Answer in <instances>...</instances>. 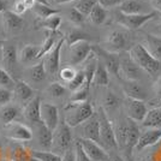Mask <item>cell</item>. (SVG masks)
Here are the masks:
<instances>
[{
	"label": "cell",
	"mask_w": 161,
	"mask_h": 161,
	"mask_svg": "<svg viewBox=\"0 0 161 161\" xmlns=\"http://www.w3.org/2000/svg\"><path fill=\"white\" fill-rule=\"evenodd\" d=\"M93 114H94V108L88 101L80 103L70 102V105H67L65 108L64 121L70 128H75L88 120Z\"/></svg>",
	"instance_id": "1"
},
{
	"label": "cell",
	"mask_w": 161,
	"mask_h": 161,
	"mask_svg": "<svg viewBox=\"0 0 161 161\" xmlns=\"http://www.w3.org/2000/svg\"><path fill=\"white\" fill-rule=\"evenodd\" d=\"M129 57L140 69L152 75L156 74L161 67V61L153 58L141 43H136L129 49Z\"/></svg>",
	"instance_id": "2"
},
{
	"label": "cell",
	"mask_w": 161,
	"mask_h": 161,
	"mask_svg": "<svg viewBox=\"0 0 161 161\" xmlns=\"http://www.w3.org/2000/svg\"><path fill=\"white\" fill-rule=\"evenodd\" d=\"M99 125H100V146L106 152H117L119 148L115 141V135H114V128L112 123L107 117V113L103 111V108H99Z\"/></svg>",
	"instance_id": "3"
},
{
	"label": "cell",
	"mask_w": 161,
	"mask_h": 161,
	"mask_svg": "<svg viewBox=\"0 0 161 161\" xmlns=\"http://www.w3.org/2000/svg\"><path fill=\"white\" fill-rule=\"evenodd\" d=\"M71 143H72V132H71V128L67 125L65 121L63 120L58 126L55 128L53 131V142H52V149L57 153L58 152H66L67 149L71 148Z\"/></svg>",
	"instance_id": "4"
},
{
	"label": "cell",
	"mask_w": 161,
	"mask_h": 161,
	"mask_svg": "<svg viewBox=\"0 0 161 161\" xmlns=\"http://www.w3.org/2000/svg\"><path fill=\"white\" fill-rule=\"evenodd\" d=\"M156 11H152L149 14H125L118 11L115 20L118 24L124 27L128 30H136L142 28L147 22L154 19L156 17Z\"/></svg>",
	"instance_id": "5"
},
{
	"label": "cell",
	"mask_w": 161,
	"mask_h": 161,
	"mask_svg": "<svg viewBox=\"0 0 161 161\" xmlns=\"http://www.w3.org/2000/svg\"><path fill=\"white\" fill-rule=\"evenodd\" d=\"M131 45V35L125 30H113L106 40V51L111 53H119L129 49Z\"/></svg>",
	"instance_id": "6"
},
{
	"label": "cell",
	"mask_w": 161,
	"mask_h": 161,
	"mask_svg": "<svg viewBox=\"0 0 161 161\" xmlns=\"http://www.w3.org/2000/svg\"><path fill=\"white\" fill-rule=\"evenodd\" d=\"M64 43H65L64 37H60L55 42L53 48L41 58V60L43 61V65H45L47 74L55 75L59 71V67H60V53Z\"/></svg>",
	"instance_id": "7"
},
{
	"label": "cell",
	"mask_w": 161,
	"mask_h": 161,
	"mask_svg": "<svg viewBox=\"0 0 161 161\" xmlns=\"http://www.w3.org/2000/svg\"><path fill=\"white\" fill-rule=\"evenodd\" d=\"M92 53H93V45L89 41H80L70 46L69 63L71 65H80L84 60H87Z\"/></svg>",
	"instance_id": "8"
},
{
	"label": "cell",
	"mask_w": 161,
	"mask_h": 161,
	"mask_svg": "<svg viewBox=\"0 0 161 161\" xmlns=\"http://www.w3.org/2000/svg\"><path fill=\"white\" fill-rule=\"evenodd\" d=\"M5 126H6L5 128L6 137L12 140V141L28 142L33 140V130L22 123L14 121V123L5 125Z\"/></svg>",
	"instance_id": "9"
},
{
	"label": "cell",
	"mask_w": 161,
	"mask_h": 161,
	"mask_svg": "<svg viewBox=\"0 0 161 161\" xmlns=\"http://www.w3.org/2000/svg\"><path fill=\"white\" fill-rule=\"evenodd\" d=\"M93 53L96 55L97 59L103 63L109 74L119 76V58L117 57V54L111 53L99 46H93Z\"/></svg>",
	"instance_id": "10"
},
{
	"label": "cell",
	"mask_w": 161,
	"mask_h": 161,
	"mask_svg": "<svg viewBox=\"0 0 161 161\" xmlns=\"http://www.w3.org/2000/svg\"><path fill=\"white\" fill-rule=\"evenodd\" d=\"M77 141L80 143V146L83 148V150L86 152V154L93 161H109V154L101 147L99 143L90 141V140L82 138V137L78 138Z\"/></svg>",
	"instance_id": "11"
},
{
	"label": "cell",
	"mask_w": 161,
	"mask_h": 161,
	"mask_svg": "<svg viewBox=\"0 0 161 161\" xmlns=\"http://www.w3.org/2000/svg\"><path fill=\"white\" fill-rule=\"evenodd\" d=\"M125 109H126V114L128 118L131 120L136 121H142L146 113L148 112V108L146 106V102L142 100H136V99H130L126 97L125 100Z\"/></svg>",
	"instance_id": "12"
},
{
	"label": "cell",
	"mask_w": 161,
	"mask_h": 161,
	"mask_svg": "<svg viewBox=\"0 0 161 161\" xmlns=\"http://www.w3.org/2000/svg\"><path fill=\"white\" fill-rule=\"evenodd\" d=\"M41 121L52 131L59 124V109L55 105L41 102Z\"/></svg>",
	"instance_id": "13"
},
{
	"label": "cell",
	"mask_w": 161,
	"mask_h": 161,
	"mask_svg": "<svg viewBox=\"0 0 161 161\" xmlns=\"http://www.w3.org/2000/svg\"><path fill=\"white\" fill-rule=\"evenodd\" d=\"M23 25H24V20L22 16L14 14L10 10L3 12V27L6 34L14 35V34L19 33L23 29Z\"/></svg>",
	"instance_id": "14"
},
{
	"label": "cell",
	"mask_w": 161,
	"mask_h": 161,
	"mask_svg": "<svg viewBox=\"0 0 161 161\" xmlns=\"http://www.w3.org/2000/svg\"><path fill=\"white\" fill-rule=\"evenodd\" d=\"M161 141V129H148L144 132H141L138 141L135 146L134 150L141 152L148 147L155 146L158 142Z\"/></svg>",
	"instance_id": "15"
},
{
	"label": "cell",
	"mask_w": 161,
	"mask_h": 161,
	"mask_svg": "<svg viewBox=\"0 0 161 161\" xmlns=\"http://www.w3.org/2000/svg\"><path fill=\"white\" fill-rule=\"evenodd\" d=\"M140 135H141V131L138 129L137 123L126 118V137H125V144H124L126 155L129 156L132 155V150L135 149V146L138 141Z\"/></svg>",
	"instance_id": "16"
},
{
	"label": "cell",
	"mask_w": 161,
	"mask_h": 161,
	"mask_svg": "<svg viewBox=\"0 0 161 161\" xmlns=\"http://www.w3.org/2000/svg\"><path fill=\"white\" fill-rule=\"evenodd\" d=\"M82 138L90 140L100 144V125H99V118L96 114H93L88 120L83 123Z\"/></svg>",
	"instance_id": "17"
},
{
	"label": "cell",
	"mask_w": 161,
	"mask_h": 161,
	"mask_svg": "<svg viewBox=\"0 0 161 161\" xmlns=\"http://www.w3.org/2000/svg\"><path fill=\"white\" fill-rule=\"evenodd\" d=\"M141 45L153 58L161 61V37L153 34H146L142 39Z\"/></svg>",
	"instance_id": "18"
},
{
	"label": "cell",
	"mask_w": 161,
	"mask_h": 161,
	"mask_svg": "<svg viewBox=\"0 0 161 161\" xmlns=\"http://www.w3.org/2000/svg\"><path fill=\"white\" fill-rule=\"evenodd\" d=\"M119 75L124 77V80H137L140 78V67L129 58L119 59Z\"/></svg>",
	"instance_id": "19"
},
{
	"label": "cell",
	"mask_w": 161,
	"mask_h": 161,
	"mask_svg": "<svg viewBox=\"0 0 161 161\" xmlns=\"http://www.w3.org/2000/svg\"><path fill=\"white\" fill-rule=\"evenodd\" d=\"M25 119L33 124H37L41 121V99L39 96H34L27 103L23 111Z\"/></svg>",
	"instance_id": "20"
},
{
	"label": "cell",
	"mask_w": 161,
	"mask_h": 161,
	"mask_svg": "<svg viewBox=\"0 0 161 161\" xmlns=\"http://www.w3.org/2000/svg\"><path fill=\"white\" fill-rule=\"evenodd\" d=\"M123 90L126 97L130 99H136V100L144 101L146 99V92L142 88V86L137 80H124L123 82Z\"/></svg>",
	"instance_id": "21"
},
{
	"label": "cell",
	"mask_w": 161,
	"mask_h": 161,
	"mask_svg": "<svg viewBox=\"0 0 161 161\" xmlns=\"http://www.w3.org/2000/svg\"><path fill=\"white\" fill-rule=\"evenodd\" d=\"M3 63L7 67H14L18 60L17 48L12 42H1V58Z\"/></svg>",
	"instance_id": "22"
},
{
	"label": "cell",
	"mask_w": 161,
	"mask_h": 161,
	"mask_svg": "<svg viewBox=\"0 0 161 161\" xmlns=\"http://www.w3.org/2000/svg\"><path fill=\"white\" fill-rule=\"evenodd\" d=\"M14 94L19 102L28 103L34 97V90L24 80H17V82H14Z\"/></svg>",
	"instance_id": "23"
},
{
	"label": "cell",
	"mask_w": 161,
	"mask_h": 161,
	"mask_svg": "<svg viewBox=\"0 0 161 161\" xmlns=\"http://www.w3.org/2000/svg\"><path fill=\"white\" fill-rule=\"evenodd\" d=\"M37 142L43 150H49L53 142V131L48 129L42 121L37 123Z\"/></svg>",
	"instance_id": "24"
},
{
	"label": "cell",
	"mask_w": 161,
	"mask_h": 161,
	"mask_svg": "<svg viewBox=\"0 0 161 161\" xmlns=\"http://www.w3.org/2000/svg\"><path fill=\"white\" fill-rule=\"evenodd\" d=\"M19 107L14 103H7L0 107V121L4 123V125H8L16 120V118L19 115Z\"/></svg>",
	"instance_id": "25"
},
{
	"label": "cell",
	"mask_w": 161,
	"mask_h": 161,
	"mask_svg": "<svg viewBox=\"0 0 161 161\" xmlns=\"http://www.w3.org/2000/svg\"><path fill=\"white\" fill-rule=\"evenodd\" d=\"M119 12L125 14H144L146 4L142 0H125L119 5Z\"/></svg>",
	"instance_id": "26"
},
{
	"label": "cell",
	"mask_w": 161,
	"mask_h": 161,
	"mask_svg": "<svg viewBox=\"0 0 161 161\" xmlns=\"http://www.w3.org/2000/svg\"><path fill=\"white\" fill-rule=\"evenodd\" d=\"M142 125L147 129H161V108L149 109L142 120Z\"/></svg>",
	"instance_id": "27"
},
{
	"label": "cell",
	"mask_w": 161,
	"mask_h": 161,
	"mask_svg": "<svg viewBox=\"0 0 161 161\" xmlns=\"http://www.w3.org/2000/svg\"><path fill=\"white\" fill-rule=\"evenodd\" d=\"M107 8L102 7L99 3H96L88 16H89V20L94 25H102L107 19Z\"/></svg>",
	"instance_id": "28"
},
{
	"label": "cell",
	"mask_w": 161,
	"mask_h": 161,
	"mask_svg": "<svg viewBox=\"0 0 161 161\" xmlns=\"http://www.w3.org/2000/svg\"><path fill=\"white\" fill-rule=\"evenodd\" d=\"M40 53V46L37 45H27L22 48L19 53V60L23 64H29L30 61L36 60Z\"/></svg>",
	"instance_id": "29"
},
{
	"label": "cell",
	"mask_w": 161,
	"mask_h": 161,
	"mask_svg": "<svg viewBox=\"0 0 161 161\" xmlns=\"http://www.w3.org/2000/svg\"><path fill=\"white\" fill-rule=\"evenodd\" d=\"M108 75H109V72L107 71L106 66L103 65V63L100 59H97L93 83L97 84V86H107L108 83H109V76Z\"/></svg>",
	"instance_id": "30"
},
{
	"label": "cell",
	"mask_w": 161,
	"mask_h": 161,
	"mask_svg": "<svg viewBox=\"0 0 161 161\" xmlns=\"http://www.w3.org/2000/svg\"><path fill=\"white\" fill-rule=\"evenodd\" d=\"M31 10L35 12V14H36L37 17H40L41 19H46V18L51 17V16H54V14H59V10L54 8V7H52L51 5L37 4V3L34 4V6L31 7Z\"/></svg>",
	"instance_id": "31"
},
{
	"label": "cell",
	"mask_w": 161,
	"mask_h": 161,
	"mask_svg": "<svg viewBox=\"0 0 161 161\" xmlns=\"http://www.w3.org/2000/svg\"><path fill=\"white\" fill-rule=\"evenodd\" d=\"M64 40L67 43V46L70 47V46H72V45L80 42V41H89L92 39H90V36L87 33L82 31L80 29H72V30H70L67 33V35L64 37Z\"/></svg>",
	"instance_id": "32"
},
{
	"label": "cell",
	"mask_w": 161,
	"mask_h": 161,
	"mask_svg": "<svg viewBox=\"0 0 161 161\" xmlns=\"http://www.w3.org/2000/svg\"><path fill=\"white\" fill-rule=\"evenodd\" d=\"M31 158L36 161H61V156L49 150H31Z\"/></svg>",
	"instance_id": "33"
},
{
	"label": "cell",
	"mask_w": 161,
	"mask_h": 161,
	"mask_svg": "<svg viewBox=\"0 0 161 161\" xmlns=\"http://www.w3.org/2000/svg\"><path fill=\"white\" fill-rule=\"evenodd\" d=\"M29 74H30V78L34 82H42L46 78V76H47L46 69H45V65H43V61L40 60L37 64L33 65L29 69Z\"/></svg>",
	"instance_id": "34"
},
{
	"label": "cell",
	"mask_w": 161,
	"mask_h": 161,
	"mask_svg": "<svg viewBox=\"0 0 161 161\" xmlns=\"http://www.w3.org/2000/svg\"><path fill=\"white\" fill-rule=\"evenodd\" d=\"M96 64H97V58H96V55L94 53H92L90 60L88 61L84 70H83V74H84V77H86V84H88V86H90L93 83L95 70H96Z\"/></svg>",
	"instance_id": "35"
},
{
	"label": "cell",
	"mask_w": 161,
	"mask_h": 161,
	"mask_svg": "<svg viewBox=\"0 0 161 161\" xmlns=\"http://www.w3.org/2000/svg\"><path fill=\"white\" fill-rule=\"evenodd\" d=\"M119 97L114 94L113 92H107V94L105 95L103 97V111L107 113V112H111V111H114L119 107Z\"/></svg>",
	"instance_id": "36"
},
{
	"label": "cell",
	"mask_w": 161,
	"mask_h": 161,
	"mask_svg": "<svg viewBox=\"0 0 161 161\" xmlns=\"http://www.w3.org/2000/svg\"><path fill=\"white\" fill-rule=\"evenodd\" d=\"M89 89H90V86H88V84L84 83V86H82L80 89H77L76 92H72V95L70 97V102L80 103V102H86V101H88Z\"/></svg>",
	"instance_id": "37"
},
{
	"label": "cell",
	"mask_w": 161,
	"mask_h": 161,
	"mask_svg": "<svg viewBox=\"0 0 161 161\" xmlns=\"http://www.w3.org/2000/svg\"><path fill=\"white\" fill-rule=\"evenodd\" d=\"M43 28H46L47 30L52 31V33H55L61 24V17L59 14H54V16H51L46 19H42V22L40 23Z\"/></svg>",
	"instance_id": "38"
},
{
	"label": "cell",
	"mask_w": 161,
	"mask_h": 161,
	"mask_svg": "<svg viewBox=\"0 0 161 161\" xmlns=\"http://www.w3.org/2000/svg\"><path fill=\"white\" fill-rule=\"evenodd\" d=\"M96 3H97V0H76L74 7L77 11H80L84 17H87Z\"/></svg>",
	"instance_id": "39"
},
{
	"label": "cell",
	"mask_w": 161,
	"mask_h": 161,
	"mask_svg": "<svg viewBox=\"0 0 161 161\" xmlns=\"http://www.w3.org/2000/svg\"><path fill=\"white\" fill-rule=\"evenodd\" d=\"M84 83H86V77H84L83 71H77L74 78L70 80V82H67L66 88L69 90H71V92H76L82 86H84Z\"/></svg>",
	"instance_id": "40"
},
{
	"label": "cell",
	"mask_w": 161,
	"mask_h": 161,
	"mask_svg": "<svg viewBox=\"0 0 161 161\" xmlns=\"http://www.w3.org/2000/svg\"><path fill=\"white\" fill-rule=\"evenodd\" d=\"M67 88L65 86H63L59 82H53L49 84V87L47 88V93L52 97H61L66 94Z\"/></svg>",
	"instance_id": "41"
},
{
	"label": "cell",
	"mask_w": 161,
	"mask_h": 161,
	"mask_svg": "<svg viewBox=\"0 0 161 161\" xmlns=\"http://www.w3.org/2000/svg\"><path fill=\"white\" fill-rule=\"evenodd\" d=\"M51 33H52V31H51ZM57 41L58 40L54 37V33H52V35L47 36V37L45 39V41H43V43L40 46V53H39V55H37V59H41L45 54L48 53V52L53 48V46L55 45Z\"/></svg>",
	"instance_id": "42"
},
{
	"label": "cell",
	"mask_w": 161,
	"mask_h": 161,
	"mask_svg": "<svg viewBox=\"0 0 161 161\" xmlns=\"http://www.w3.org/2000/svg\"><path fill=\"white\" fill-rule=\"evenodd\" d=\"M14 87V78L10 76L5 69L0 67V88H5V89H10L12 90Z\"/></svg>",
	"instance_id": "43"
},
{
	"label": "cell",
	"mask_w": 161,
	"mask_h": 161,
	"mask_svg": "<svg viewBox=\"0 0 161 161\" xmlns=\"http://www.w3.org/2000/svg\"><path fill=\"white\" fill-rule=\"evenodd\" d=\"M67 17H69V20L71 23H74L75 25H82L84 23V20H86V17L80 14V11H77L75 7L69 10Z\"/></svg>",
	"instance_id": "44"
},
{
	"label": "cell",
	"mask_w": 161,
	"mask_h": 161,
	"mask_svg": "<svg viewBox=\"0 0 161 161\" xmlns=\"http://www.w3.org/2000/svg\"><path fill=\"white\" fill-rule=\"evenodd\" d=\"M75 156H76V161H93L83 150V148L80 146V143L78 141H76L75 143Z\"/></svg>",
	"instance_id": "45"
},
{
	"label": "cell",
	"mask_w": 161,
	"mask_h": 161,
	"mask_svg": "<svg viewBox=\"0 0 161 161\" xmlns=\"http://www.w3.org/2000/svg\"><path fill=\"white\" fill-rule=\"evenodd\" d=\"M76 70H75L74 67H64V69H61L59 75H60V78L63 80H65V82H70V80H72L75 77V75H76Z\"/></svg>",
	"instance_id": "46"
},
{
	"label": "cell",
	"mask_w": 161,
	"mask_h": 161,
	"mask_svg": "<svg viewBox=\"0 0 161 161\" xmlns=\"http://www.w3.org/2000/svg\"><path fill=\"white\" fill-rule=\"evenodd\" d=\"M12 90L5 89V88H0V106H4L10 103V101L12 99Z\"/></svg>",
	"instance_id": "47"
},
{
	"label": "cell",
	"mask_w": 161,
	"mask_h": 161,
	"mask_svg": "<svg viewBox=\"0 0 161 161\" xmlns=\"http://www.w3.org/2000/svg\"><path fill=\"white\" fill-rule=\"evenodd\" d=\"M124 1H125V0H97V3H99L102 7H105V8L119 6Z\"/></svg>",
	"instance_id": "48"
},
{
	"label": "cell",
	"mask_w": 161,
	"mask_h": 161,
	"mask_svg": "<svg viewBox=\"0 0 161 161\" xmlns=\"http://www.w3.org/2000/svg\"><path fill=\"white\" fill-rule=\"evenodd\" d=\"M14 14H18V16H23V14H25V11H27V8L25 6L23 5V3L20 1V0H16L14 4V6H12V10H11Z\"/></svg>",
	"instance_id": "49"
},
{
	"label": "cell",
	"mask_w": 161,
	"mask_h": 161,
	"mask_svg": "<svg viewBox=\"0 0 161 161\" xmlns=\"http://www.w3.org/2000/svg\"><path fill=\"white\" fill-rule=\"evenodd\" d=\"M61 161H76V156H75V150L72 148L67 149L66 152L63 153L61 156Z\"/></svg>",
	"instance_id": "50"
},
{
	"label": "cell",
	"mask_w": 161,
	"mask_h": 161,
	"mask_svg": "<svg viewBox=\"0 0 161 161\" xmlns=\"http://www.w3.org/2000/svg\"><path fill=\"white\" fill-rule=\"evenodd\" d=\"M150 5L154 10L161 14V0H150Z\"/></svg>",
	"instance_id": "51"
},
{
	"label": "cell",
	"mask_w": 161,
	"mask_h": 161,
	"mask_svg": "<svg viewBox=\"0 0 161 161\" xmlns=\"http://www.w3.org/2000/svg\"><path fill=\"white\" fill-rule=\"evenodd\" d=\"M154 89H155V93H156V95H158L159 97H161V77H159V80L155 82Z\"/></svg>",
	"instance_id": "52"
},
{
	"label": "cell",
	"mask_w": 161,
	"mask_h": 161,
	"mask_svg": "<svg viewBox=\"0 0 161 161\" xmlns=\"http://www.w3.org/2000/svg\"><path fill=\"white\" fill-rule=\"evenodd\" d=\"M109 161H126L121 155L117 154V153H112L109 154Z\"/></svg>",
	"instance_id": "53"
},
{
	"label": "cell",
	"mask_w": 161,
	"mask_h": 161,
	"mask_svg": "<svg viewBox=\"0 0 161 161\" xmlns=\"http://www.w3.org/2000/svg\"><path fill=\"white\" fill-rule=\"evenodd\" d=\"M20 1L23 3V5L25 6V8H27V10L31 8V7L34 6V4H35V1H34V0H20Z\"/></svg>",
	"instance_id": "54"
},
{
	"label": "cell",
	"mask_w": 161,
	"mask_h": 161,
	"mask_svg": "<svg viewBox=\"0 0 161 161\" xmlns=\"http://www.w3.org/2000/svg\"><path fill=\"white\" fill-rule=\"evenodd\" d=\"M152 34H153V35H155V36H159V37H161V22L154 28V29H153Z\"/></svg>",
	"instance_id": "55"
},
{
	"label": "cell",
	"mask_w": 161,
	"mask_h": 161,
	"mask_svg": "<svg viewBox=\"0 0 161 161\" xmlns=\"http://www.w3.org/2000/svg\"><path fill=\"white\" fill-rule=\"evenodd\" d=\"M7 10V1L6 0H0V14Z\"/></svg>",
	"instance_id": "56"
},
{
	"label": "cell",
	"mask_w": 161,
	"mask_h": 161,
	"mask_svg": "<svg viewBox=\"0 0 161 161\" xmlns=\"http://www.w3.org/2000/svg\"><path fill=\"white\" fill-rule=\"evenodd\" d=\"M71 1H76V0H53L54 4H58V5H61V4H67V3H71Z\"/></svg>",
	"instance_id": "57"
},
{
	"label": "cell",
	"mask_w": 161,
	"mask_h": 161,
	"mask_svg": "<svg viewBox=\"0 0 161 161\" xmlns=\"http://www.w3.org/2000/svg\"><path fill=\"white\" fill-rule=\"evenodd\" d=\"M35 3H37V4H45V5H49V3H48L47 0H34Z\"/></svg>",
	"instance_id": "58"
},
{
	"label": "cell",
	"mask_w": 161,
	"mask_h": 161,
	"mask_svg": "<svg viewBox=\"0 0 161 161\" xmlns=\"http://www.w3.org/2000/svg\"><path fill=\"white\" fill-rule=\"evenodd\" d=\"M126 161H134V159H132V155L131 156H129V155H126V159H125Z\"/></svg>",
	"instance_id": "59"
},
{
	"label": "cell",
	"mask_w": 161,
	"mask_h": 161,
	"mask_svg": "<svg viewBox=\"0 0 161 161\" xmlns=\"http://www.w3.org/2000/svg\"><path fill=\"white\" fill-rule=\"evenodd\" d=\"M0 58H1V41H0Z\"/></svg>",
	"instance_id": "60"
},
{
	"label": "cell",
	"mask_w": 161,
	"mask_h": 161,
	"mask_svg": "<svg viewBox=\"0 0 161 161\" xmlns=\"http://www.w3.org/2000/svg\"><path fill=\"white\" fill-rule=\"evenodd\" d=\"M47 1H48V3H51V1H53V0H47Z\"/></svg>",
	"instance_id": "61"
},
{
	"label": "cell",
	"mask_w": 161,
	"mask_h": 161,
	"mask_svg": "<svg viewBox=\"0 0 161 161\" xmlns=\"http://www.w3.org/2000/svg\"><path fill=\"white\" fill-rule=\"evenodd\" d=\"M0 149H1V142H0Z\"/></svg>",
	"instance_id": "62"
},
{
	"label": "cell",
	"mask_w": 161,
	"mask_h": 161,
	"mask_svg": "<svg viewBox=\"0 0 161 161\" xmlns=\"http://www.w3.org/2000/svg\"><path fill=\"white\" fill-rule=\"evenodd\" d=\"M3 161H8V160H3Z\"/></svg>",
	"instance_id": "63"
}]
</instances>
